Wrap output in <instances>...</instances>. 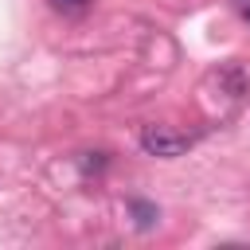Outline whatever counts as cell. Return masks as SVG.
<instances>
[{
    "label": "cell",
    "mask_w": 250,
    "mask_h": 250,
    "mask_svg": "<svg viewBox=\"0 0 250 250\" xmlns=\"http://www.w3.org/2000/svg\"><path fill=\"white\" fill-rule=\"evenodd\" d=\"M188 145H191V137L176 133L168 125H145V133H141V148L148 156H160V160H172V156L188 152Z\"/></svg>",
    "instance_id": "obj_1"
},
{
    "label": "cell",
    "mask_w": 250,
    "mask_h": 250,
    "mask_svg": "<svg viewBox=\"0 0 250 250\" xmlns=\"http://www.w3.org/2000/svg\"><path fill=\"white\" fill-rule=\"evenodd\" d=\"M59 8H70V12H78V8H86V0H55Z\"/></svg>",
    "instance_id": "obj_3"
},
{
    "label": "cell",
    "mask_w": 250,
    "mask_h": 250,
    "mask_svg": "<svg viewBox=\"0 0 250 250\" xmlns=\"http://www.w3.org/2000/svg\"><path fill=\"white\" fill-rule=\"evenodd\" d=\"M129 211H133V219H137V227H141V230H148V227L160 219V211H156L152 203H145V199H133V203H129Z\"/></svg>",
    "instance_id": "obj_2"
},
{
    "label": "cell",
    "mask_w": 250,
    "mask_h": 250,
    "mask_svg": "<svg viewBox=\"0 0 250 250\" xmlns=\"http://www.w3.org/2000/svg\"><path fill=\"white\" fill-rule=\"evenodd\" d=\"M246 20H250V8H246Z\"/></svg>",
    "instance_id": "obj_4"
}]
</instances>
